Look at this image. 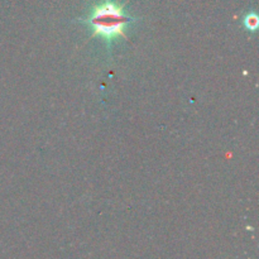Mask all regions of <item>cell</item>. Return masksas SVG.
Returning <instances> with one entry per match:
<instances>
[{
    "label": "cell",
    "mask_w": 259,
    "mask_h": 259,
    "mask_svg": "<svg viewBox=\"0 0 259 259\" xmlns=\"http://www.w3.org/2000/svg\"><path fill=\"white\" fill-rule=\"evenodd\" d=\"M134 19L125 14L123 5L115 0H103L94 5L85 19L93 29L94 37H100L106 46H110L118 38H125V29Z\"/></svg>",
    "instance_id": "1"
},
{
    "label": "cell",
    "mask_w": 259,
    "mask_h": 259,
    "mask_svg": "<svg viewBox=\"0 0 259 259\" xmlns=\"http://www.w3.org/2000/svg\"><path fill=\"white\" fill-rule=\"evenodd\" d=\"M243 24H244V28L249 32H255L259 24L258 15L255 13H249V14L245 15L244 20H243Z\"/></svg>",
    "instance_id": "2"
}]
</instances>
